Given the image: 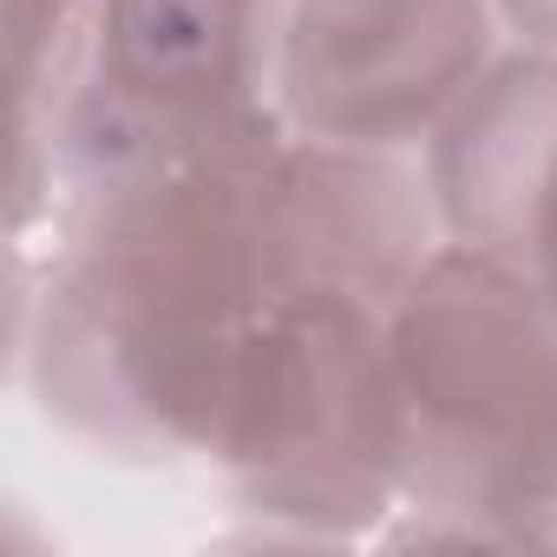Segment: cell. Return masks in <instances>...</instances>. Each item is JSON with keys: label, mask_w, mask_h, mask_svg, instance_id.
I'll return each instance as SVG.
<instances>
[{"label": "cell", "mask_w": 557, "mask_h": 557, "mask_svg": "<svg viewBox=\"0 0 557 557\" xmlns=\"http://www.w3.org/2000/svg\"><path fill=\"white\" fill-rule=\"evenodd\" d=\"M420 236L426 210L400 171L283 151L275 132L99 190L40 302L47 407L112 440L216 453L262 322L322 283L400 296Z\"/></svg>", "instance_id": "cell-1"}, {"label": "cell", "mask_w": 557, "mask_h": 557, "mask_svg": "<svg viewBox=\"0 0 557 557\" xmlns=\"http://www.w3.org/2000/svg\"><path fill=\"white\" fill-rule=\"evenodd\" d=\"M400 472L446 511L557 505V296L485 249H446L400 289Z\"/></svg>", "instance_id": "cell-2"}, {"label": "cell", "mask_w": 557, "mask_h": 557, "mask_svg": "<svg viewBox=\"0 0 557 557\" xmlns=\"http://www.w3.org/2000/svg\"><path fill=\"white\" fill-rule=\"evenodd\" d=\"M374 309V296L322 283L262 322L216 440L256 511L348 531L400 479L394 355Z\"/></svg>", "instance_id": "cell-3"}, {"label": "cell", "mask_w": 557, "mask_h": 557, "mask_svg": "<svg viewBox=\"0 0 557 557\" xmlns=\"http://www.w3.org/2000/svg\"><path fill=\"white\" fill-rule=\"evenodd\" d=\"M275 0H86V73L60 106V158L119 190L269 138L262 66Z\"/></svg>", "instance_id": "cell-4"}, {"label": "cell", "mask_w": 557, "mask_h": 557, "mask_svg": "<svg viewBox=\"0 0 557 557\" xmlns=\"http://www.w3.org/2000/svg\"><path fill=\"white\" fill-rule=\"evenodd\" d=\"M485 60V0H296L289 106L342 145H407Z\"/></svg>", "instance_id": "cell-5"}, {"label": "cell", "mask_w": 557, "mask_h": 557, "mask_svg": "<svg viewBox=\"0 0 557 557\" xmlns=\"http://www.w3.org/2000/svg\"><path fill=\"white\" fill-rule=\"evenodd\" d=\"M440 190L459 236L557 296V66H505L446 132Z\"/></svg>", "instance_id": "cell-6"}]
</instances>
